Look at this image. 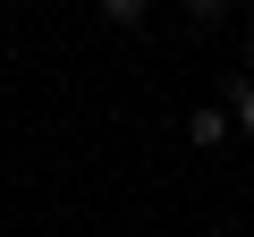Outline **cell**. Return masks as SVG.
Returning <instances> with one entry per match:
<instances>
[{"label":"cell","mask_w":254,"mask_h":237,"mask_svg":"<svg viewBox=\"0 0 254 237\" xmlns=\"http://www.w3.org/2000/svg\"><path fill=\"white\" fill-rule=\"evenodd\" d=\"M229 9H237V0H187V26H220Z\"/></svg>","instance_id":"4"},{"label":"cell","mask_w":254,"mask_h":237,"mask_svg":"<svg viewBox=\"0 0 254 237\" xmlns=\"http://www.w3.org/2000/svg\"><path fill=\"white\" fill-rule=\"evenodd\" d=\"M229 136H237V127H229V110H220V102H203V110L187 118V144H195V153H220Z\"/></svg>","instance_id":"1"},{"label":"cell","mask_w":254,"mask_h":237,"mask_svg":"<svg viewBox=\"0 0 254 237\" xmlns=\"http://www.w3.org/2000/svg\"><path fill=\"white\" fill-rule=\"evenodd\" d=\"M220 110H229V127H237V136L254 144V76H246V68H237V76L220 85Z\"/></svg>","instance_id":"2"},{"label":"cell","mask_w":254,"mask_h":237,"mask_svg":"<svg viewBox=\"0 0 254 237\" xmlns=\"http://www.w3.org/2000/svg\"><path fill=\"white\" fill-rule=\"evenodd\" d=\"M93 9H102L110 26H144V17H153V0H93Z\"/></svg>","instance_id":"3"},{"label":"cell","mask_w":254,"mask_h":237,"mask_svg":"<svg viewBox=\"0 0 254 237\" xmlns=\"http://www.w3.org/2000/svg\"><path fill=\"white\" fill-rule=\"evenodd\" d=\"M246 76H254V43H246Z\"/></svg>","instance_id":"5"}]
</instances>
